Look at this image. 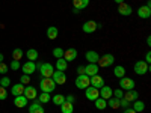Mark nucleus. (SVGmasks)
<instances>
[{
	"instance_id": "obj_45",
	"label": "nucleus",
	"mask_w": 151,
	"mask_h": 113,
	"mask_svg": "<svg viewBox=\"0 0 151 113\" xmlns=\"http://www.w3.org/2000/svg\"><path fill=\"white\" fill-rule=\"evenodd\" d=\"M77 74H79V75H80V74H85V67L80 65V67L77 68Z\"/></svg>"
},
{
	"instance_id": "obj_13",
	"label": "nucleus",
	"mask_w": 151,
	"mask_h": 113,
	"mask_svg": "<svg viewBox=\"0 0 151 113\" xmlns=\"http://www.w3.org/2000/svg\"><path fill=\"white\" fill-rule=\"evenodd\" d=\"M35 69H36L35 62H30V60H27L26 64H23V65H21V71H23V74L30 75V74H33V72H35Z\"/></svg>"
},
{
	"instance_id": "obj_44",
	"label": "nucleus",
	"mask_w": 151,
	"mask_h": 113,
	"mask_svg": "<svg viewBox=\"0 0 151 113\" xmlns=\"http://www.w3.org/2000/svg\"><path fill=\"white\" fill-rule=\"evenodd\" d=\"M145 62L150 65V62H151V53H150V51H148V53H147V56H145Z\"/></svg>"
},
{
	"instance_id": "obj_24",
	"label": "nucleus",
	"mask_w": 151,
	"mask_h": 113,
	"mask_svg": "<svg viewBox=\"0 0 151 113\" xmlns=\"http://www.w3.org/2000/svg\"><path fill=\"white\" fill-rule=\"evenodd\" d=\"M88 5H89V0H73V6H74V9H77V11L85 9Z\"/></svg>"
},
{
	"instance_id": "obj_33",
	"label": "nucleus",
	"mask_w": 151,
	"mask_h": 113,
	"mask_svg": "<svg viewBox=\"0 0 151 113\" xmlns=\"http://www.w3.org/2000/svg\"><path fill=\"white\" fill-rule=\"evenodd\" d=\"M107 107H110V109H118V107H119V99L115 98V97L109 98V99H107Z\"/></svg>"
},
{
	"instance_id": "obj_21",
	"label": "nucleus",
	"mask_w": 151,
	"mask_h": 113,
	"mask_svg": "<svg viewBox=\"0 0 151 113\" xmlns=\"http://www.w3.org/2000/svg\"><path fill=\"white\" fill-rule=\"evenodd\" d=\"M137 17L141 18H150L151 17V8L150 6H141L139 9H137Z\"/></svg>"
},
{
	"instance_id": "obj_19",
	"label": "nucleus",
	"mask_w": 151,
	"mask_h": 113,
	"mask_svg": "<svg viewBox=\"0 0 151 113\" xmlns=\"http://www.w3.org/2000/svg\"><path fill=\"white\" fill-rule=\"evenodd\" d=\"M85 57H86V60L89 62V64H97L98 59H100V54L97 51H94V50H89V51H86Z\"/></svg>"
},
{
	"instance_id": "obj_49",
	"label": "nucleus",
	"mask_w": 151,
	"mask_h": 113,
	"mask_svg": "<svg viewBox=\"0 0 151 113\" xmlns=\"http://www.w3.org/2000/svg\"><path fill=\"white\" fill-rule=\"evenodd\" d=\"M3 59H5V57H3V54L0 53V62H3Z\"/></svg>"
},
{
	"instance_id": "obj_46",
	"label": "nucleus",
	"mask_w": 151,
	"mask_h": 113,
	"mask_svg": "<svg viewBox=\"0 0 151 113\" xmlns=\"http://www.w3.org/2000/svg\"><path fill=\"white\" fill-rule=\"evenodd\" d=\"M122 113H136V112H134L132 107H129V109H124V112H122Z\"/></svg>"
},
{
	"instance_id": "obj_42",
	"label": "nucleus",
	"mask_w": 151,
	"mask_h": 113,
	"mask_svg": "<svg viewBox=\"0 0 151 113\" xmlns=\"http://www.w3.org/2000/svg\"><path fill=\"white\" fill-rule=\"evenodd\" d=\"M8 69H9V67L6 64H3V62H0V74H5Z\"/></svg>"
},
{
	"instance_id": "obj_37",
	"label": "nucleus",
	"mask_w": 151,
	"mask_h": 113,
	"mask_svg": "<svg viewBox=\"0 0 151 113\" xmlns=\"http://www.w3.org/2000/svg\"><path fill=\"white\" fill-rule=\"evenodd\" d=\"M8 98V92H6V87L0 86V101H5Z\"/></svg>"
},
{
	"instance_id": "obj_36",
	"label": "nucleus",
	"mask_w": 151,
	"mask_h": 113,
	"mask_svg": "<svg viewBox=\"0 0 151 113\" xmlns=\"http://www.w3.org/2000/svg\"><path fill=\"white\" fill-rule=\"evenodd\" d=\"M20 83H21V84H24V86H27V84L30 83V77H29L27 74H23L21 77H20Z\"/></svg>"
},
{
	"instance_id": "obj_27",
	"label": "nucleus",
	"mask_w": 151,
	"mask_h": 113,
	"mask_svg": "<svg viewBox=\"0 0 151 113\" xmlns=\"http://www.w3.org/2000/svg\"><path fill=\"white\" fill-rule=\"evenodd\" d=\"M132 109H133L136 113H139V112H144V110H145V104H144V101H139V99H136V101H133Z\"/></svg>"
},
{
	"instance_id": "obj_9",
	"label": "nucleus",
	"mask_w": 151,
	"mask_h": 113,
	"mask_svg": "<svg viewBox=\"0 0 151 113\" xmlns=\"http://www.w3.org/2000/svg\"><path fill=\"white\" fill-rule=\"evenodd\" d=\"M89 83L92 87H95V89H100V87L104 86V79L101 77V75H92V77H89Z\"/></svg>"
},
{
	"instance_id": "obj_40",
	"label": "nucleus",
	"mask_w": 151,
	"mask_h": 113,
	"mask_svg": "<svg viewBox=\"0 0 151 113\" xmlns=\"http://www.w3.org/2000/svg\"><path fill=\"white\" fill-rule=\"evenodd\" d=\"M11 84V79L9 77H3L2 80H0V86H3V87H8Z\"/></svg>"
},
{
	"instance_id": "obj_3",
	"label": "nucleus",
	"mask_w": 151,
	"mask_h": 113,
	"mask_svg": "<svg viewBox=\"0 0 151 113\" xmlns=\"http://www.w3.org/2000/svg\"><path fill=\"white\" fill-rule=\"evenodd\" d=\"M113 62H115V57H113V54L106 53V54H103V56H100L97 65H98L100 68H107V67H112V65H113Z\"/></svg>"
},
{
	"instance_id": "obj_6",
	"label": "nucleus",
	"mask_w": 151,
	"mask_h": 113,
	"mask_svg": "<svg viewBox=\"0 0 151 113\" xmlns=\"http://www.w3.org/2000/svg\"><path fill=\"white\" fill-rule=\"evenodd\" d=\"M85 95L89 101H95V99L100 97V89H95V87H92V86H88L85 89Z\"/></svg>"
},
{
	"instance_id": "obj_18",
	"label": "nucleus",
	"mask_w": 151,
	"mask_h": 113,
	"mask_svg": "<svg viewBox=\"0 0 151 113\" xmlns=\"http://www.w3.org/2000/svg\"><path fill=\"white\" fill-rule=\"evenodd\" d=\"M29 113H45V110L40 101H35L33 99V103L29 106Z\"/></svg>"
},
{
	"instance_id": "obj_29",
	"label": "nucleus",
	"mask_w": 151,
	"mask_h": 113,
	"mask_svg": "<svg viewBox=\"0 0 151 113\" xmlns=\"http://www.w3.org/2000/svg\"><path fill=\"white\" fill-rule=\"evenodd\" d=\"M52 101H53L55 106H62V104L65 103V97H64V95H60V94H56V95L52 98Z\"/></svg>"
},
{
	"instance_id": "obj_4",
	"label": "nucleus",
	"mask_w": 151,
	"mask_h": 113,
	"mask_svg": "<svg viewBox=\"0 0 151 113\" xmlns=\"http://www.w3.org/2000/svg\"><path fill=\"white\" fill-rule=\"evenodd\" d=\"M88 86H91V83H89V77H88L86 74H80V75H77V79H76V87H77V89H80V91H85Z\"/></svg>"
},
{
	"instance_id": "obj_38",
	"label": "nucleus",
	"mask_w": 151,
	"mask_h": 113,
	"mask_svg": "<svg viewBox=\"0 0 151 113\" xmlns=\"http://www.w3.org/2000/svg\"><path fill=\"white\" fill-rule=\"evenodd\" d=\"M113 97L118 98V99H121V98L124 97V91L121 89V87H119V89H115V91H113Z\"/></svg>"
},
{
	"instance_id": "obj_31",
	"label": "nucleus",
	"mask_w": 151,
	"mask_h": 113,
	"mask_svg": "<svg viewBox=\"0 0 151 113\" xmlns=\"http://www.w3.org/2000/svg\"><path fill=\"white\" fill-rule=\"evenodd\" d=\"M60 112H62V113H73V112H74V106H73L71 103H67V101H65L64 104L60 106Z\"/></svg>"
},
{
	"instance_id": "obj_8",
	"label": "nucleus",
	"mask_w": 151,
	"mask_h": 113,
	"mask_svg": "<svg viewBox=\"0 0 151 113\" xmlns=\"http://www.w3.org/2000/svg\"><path fill=\"white\" fill-rule=\"evenodd\" d=\"M52 79H53V82L56 84H65L67 83V75H65V72H62V71H56L55 69Z\"/></svg>"
},
{
	"instance_id": "obj_35",
	"label": "nucleus",
	"mask_w": 151,
	"mask_h": 113,
	"mask_svg": "<svg viewBox=\"0 0 151 113\" xmlns=\"http://www.w3.org/2000/svg\"><path fill=\"white\" fill-rule=\"evenodd\" d=\"M64 51H65V50H62V48L56 47V48L53 50V56H55L56 59H59V57H64Z\"/></svg>"
},
{
	"instance_id": "obj_16",
	"label": "nucleus",
	"mask_w": 151,
	"mask_h": 113,
	"mask_svg": "<svg viewBox=\"0 0 151 113\" xmlns=\"http://www.w3.org/2000/svg\"><path fill=\"white\" fill-rule=\"evenodd\" d=\"M100 71V67L97 64H89L88 67H85V74L88 77H92V75H97Z\"/></svg>"
},
{
	"instance_id": "obj_30",
	"label": "nucleus",
	"mask_w": 151,
	"mask_h": 113,
	"mask_svg": "<svg viewBox=\"0 0 151 113\" xmlns=\"http://www.w3.org/2000/svg\"><path fill=\"white\" fill-rule=\"evenodd\" d=\"M26 57H27V60H30V62H35V60L38 59V51H36L35 48H30V50H27Z\"/></svg>"
},
{
	"instance_id": "obj_50",
	"label": "nucleus",
	"mask_w": 151,
	"mask_h": 113,
	"mask_svg": "<svg viewBox=\"0 0 151 113\" xmlns=\"http://www.w3.org/2000/svg\"><path fill=\"white\" fill-rule=\"evenodd\" d=\"M0 80H2V79H0Z\"/></svg>"
},
{
	"instance_id": "obj_5",
	"label": "nucleus",
	"mask_w": 151,
	"mask_h": 113,
	"mask_svg": "<svg viewBox=\"0 0 151 113\" xmlns=\"http://www.w3.org/2000/svg\"><path fill=\"white\" fill-rule=\"evenodd\" d=\"M133 69H134V72L137 75H145L150 71V65L147 64L145 60H137L134 64V67H133Z\"/></svg>"
},
{
	"instance_id": "obj_7",
	"label": "nucleus",
	"mask_w": 151,
	"mask_h": 113,
	"mask_svg": "<svg viewBox=\"0 0 151 113\" xmlns=\"http://www.w3.org/2000/svg\"><path fill=\"white\" fill-rule=\"evenodd\" d=\"M119 87H121L122 91H130V89H134V80L127 79V77H122V79H119Z\"/></svg>"
},
{
	"instance_id": "obj_25",
	"label": "nucleus",
	"mask_w": 151,
	"mask_h": 113,
	"mask_svg": "<svg viewBox=\"0 0 151 113\" xmlns=\"http://www.w3.org/2000/svg\"><path fill=\"white\" fill-rule=\"evenodd\" d=\"M58 35H59V30H58V27H55V26H50L48 29H47V38L48 39H56L58 38Z\"/></svg>"
},
{
	"instance_id": "obj_12",
	"label": "nucleus",
	"mask_w": 151,
	"mask_h": 113,
	"mask_svg": "<svg viewBox=\"0 0 151 113\" xmlns=\"http://www.w3.org/2000/svg\"><path fill=\"white\" fill-rule=\"evenodd\" d=\"M23 95L26 97L27 99H36V98H38V92H36V89H35L33 86H29V84H27L26 87H24Z\"/></svg>"
},
{
	"instance_id": "obj_10",
	"label": "nucleus",
	"mask_w": 151,
	"mask_h": 113,
	"mask_svg": "<svg viewBox=\"0 0 151 113\" xmlns=\"http://www.w3.org/2000/svg\"><path fill=\"white\" fill-rule=\"evenodd\" d=\"M82 30H83L85 33H94V32L97 30V23L92 21V20L85 21V23L82 24Z\"/></svg>"
},
{
	"instance_id": "obj_28",
	"label": "nucleus",
	"mask_w": 151,
	"mask_h": 113,
	"mask_svg": "<svg viewBox=\"0 0 151 113\" xmlns=\"http://www.w3.org/2000/svg\"><path fill=\"white\" fill-rule=\"evenodd\" d=\"M94 104H95V107H97L98 110H104V109L107 107V101H106V99H103V98H100V97L94 101Z\"/></svg>"
},
{
	"instance_id": "obj_43",
	"label": "nucleus",
	"mask_w": 151,
	"mask_h": 113,
	"mask_svg": "<svg viewBox=\"0 0 151 113\" xmlns=\"http://www.w3.org/2000/svg\"><path fill=\"white\" fill-rule=\"evenodd\" d=\"M65 101H67V103H71V104H73V103L76 101V98H74L73 95H68V97H65Z\"/></svg>"
},
{
	"instance_id": "obj_26",
	"label": "nucleus",
	"mask_w": 151,
	"mask_h": 113,
	"mask_svg": "<svg viewBox=\"0 0 151 113\" xmlns=\"http://www.w3.org/2000/svg\"><path fill=\"white\" fill-rule=\"evenodd\" d=\"M113 75H115L116 79H122V77H125V68L121 67V65H116L115 69H113Z\"/></svg>"
},
{
	"instance_id": "obj_22",
	"label": "nucleus",
	"mask_w": 151,
	"mask_h": 113,
	"mask_svg": "<svg viewBox=\"0 0 151 113\" xmlns=\"http://www.w3.org/2000/svg\"><path fill=\"white\" fill-rule=\"evenodd\" d=\"M56 71H62V72H65L67 71V68H68V62L64 59V57H59V59H56Z\"/></svg>"
},
{
	"instance_id": "obj_23",
	"label": "nucleus",
	"mask_w": 151,
	"mask_h": 113,
	"mask_svg": "<svg viewBox=\"0 0 151 113\" xmlns=\"http://www.w3.org/2000/svg\"><path fill=\"white\" fill-rule=\"evenodd\" d=\"M24 84H21V83H17V84H14L11 87V94L14 95V97H18V95H23V92H24Z\"/></svg>"
},
{
	"instance_id": "obj_2",
	"label": "nucleus",
	"mask_w": 151,
	"mask_h": 113,
	"mask_svg": "<svg viewBox=\"0 0 151 113\" xmlns=\"http://www.w3.org/2000/svg\"><path fill=\"white\" fill-rule=\"evenodd\" d=\"M36 68H40L41 75H42V77H45V79H52V75L55 72V67L52 64H48V62H45V64H40Z\"/></svg>"
},
{
	"instance_id": "obj_48",
	"label": "nucleus",
	"mask_w": 151,
	"mask_h": 113,
	"mask_svg": "<svg viewBox=\"0 0 151 113\" xmlns=\"http://www.w3.org/2000/svg\"><path fill=\"white\" fill-rule=\"evenodd\" d=\"M113 2H115V3H118V5H119V3H122V2H124V0H113Z\"/></svg>"
},
{
	"instance_id": "obj_20",
	"label": "nucleus",
	"mask_w": 151,
	"mask_h": 113,
	"mask_svg": "<svg viewBox=\"0 0 151 113\" xmlns=\"http://www.w3.org/2000/svg\"><path fill=\"white\" fill-rule=\"evenodd\" d=\"M27 101H29V99L24 97V95H18V97L14 98V104H15V107H18V109L26 107V106H27Z\"/></svg>"
},
{
	"instance_id": "obj_32",
	"label": "nucleus",
	"mask_w": 151,
	"mask_h": 113,
	"mask_svg": "<svg viewBox=\"0 0 151 113\" xmlns=\"http://www.w3.org/2000/svg\"><path fill=\"white\" fill-rule=\"evenodd\" d=\"M38 101H40L41 104H47L48 101H52V97H50V94L41 92V94H40V97H38Z\"/></svg>"
},
{
	"instance_id": "obj_41",
	"label": "nucleus",
	"mask_w": 151,
	"mask_h": 113,
	"mask_svg": "<svg viewBox=\"0 0 151 113\" xmlns=\"http://www.w3.org/2000/svg\"><path fill=\"white\" fill-rule=\"evenodd\" d=\"M119 107H122V109H129V107H130V103L127 101V99L121 98V99H119Z\"/></svg>"
},
{
	"instance_id": "obj_15",
	"label": "nucleus",
	"mask_w": 151,
	"mask_h": 113,
	"mask_svg": "<svg viewBox=\"0 0 151 113\" xmlns=\"http://www.w3.org/2000/svg\"><path fill=\"white\" fill-rule=\"evenodd\" d=\"M118 14L119 15H122V17H127V15H130L132 14V6L130 5H127V3H119L118 5Z\"/></svg>"
},
{
	"instance_id": "obj_34",
	"label": "nucleus",
	"mask_w": 151,
	"mask_h": 113,
	"mask_svg": "<svg viewBox=\"0 0 151 113\" xmlns=\"http://www.w3.org/2000/svg\"><path fill=\"white\" fill-rule=\"evenodd\" d=\"M23 54H24V53H23V50H21V48H15L14 51H12V57H14V60H18V62L21 60Z\"/></svg>"
},
{
	"instance_id": "obj_1",
	"label": "nucleus",
	"mask_w": 151,
	"mask_h": 113,
	"mask_svg": "<svg viewBox=\"0 0 151 113\" xmlns=\"http://www.w3.org/2000/svg\"><path fill=\"white\" fill-rule=\"evenodd\" d=\"M40 89H41V92L52 94V92L56 89V83L53 82V79H45V77H42V80L40 82Z\"/></svg>"
},
{
	"instance_id": "obj_47",
	"label": "nucleus",
	"mask_w": 151,
	"mask_h": 113,
	"mask_svg": "<svg viewBox=\"0 0 151 113\" xmlns=\"http://www.w3.org/2000/svg\"><path fill=\"white\" fill-rule=\"evenodd\" d=\"M147 44H148V45H151V38H150V36L147 38Z\"/></svg>"
},
{
	"instance_id": "obj_39",
	"label": "nucleus",
	"mask_w": 151,
	"mask_h": 113,
	"mask_svg": "<svg viewBox=\"0 0 151 113\" xmlns=\"http://www.w3.org/2000/svg\"><path fill=\"white\" fill-rule=\"evenodd\" d=\"M9 67H11V69H14V71H17V69L21 68V65H20V62H18V60H12Z\"/></svg>"
},
{
	"instance_id": "obj_17",
	"label": "nucleus",
	"mask_w": 151,
	"mask_h": 113,
	"mask_svg": "<svg viewBox=\"0 0 151 113\" xmlns=\"http://www.w3.org/2000/svg\"><path fill=\"white\" fill-rule=\"evenodd\" d=\"M64 59H65L67 62L76 60V59H77V50H76V48H68V50H65V51H64Z\"/></svg>"
},
{
	"instance_id": "obj_11",
	"label": "nucleus",
	"mask_w": 151,
	"mask_h": 113,
	"mask_svg": "<svg viewBox=\"0 0 151 113\" xmlns=\"http://www.w3.org/2000/svg\"><path fill=\"white\" fill-rule=\"evenodd\" d=\"M113 97V91H112V87L110 86H107V84H104L103 87H100V98H103V99H107L109 98H112Z\"/></svg>"
},
{
	"instance_id": "obj_14",
	"label": "nucleus",
	"mask_w": 151,
	"mask_h": 113,
	"mask_svg": "<svg viewBox=\"0 0 151 113\" xmlns=\"http://www.w3.org/2000/svg\"><path fill=\"white\" fill-rule=\"evenodd\" d=\"M124 99H127V101L132 104L133 101H136L137 98H139V94H137L134 89H130V91H124Z\"/></svg>"
}]
</instances>
